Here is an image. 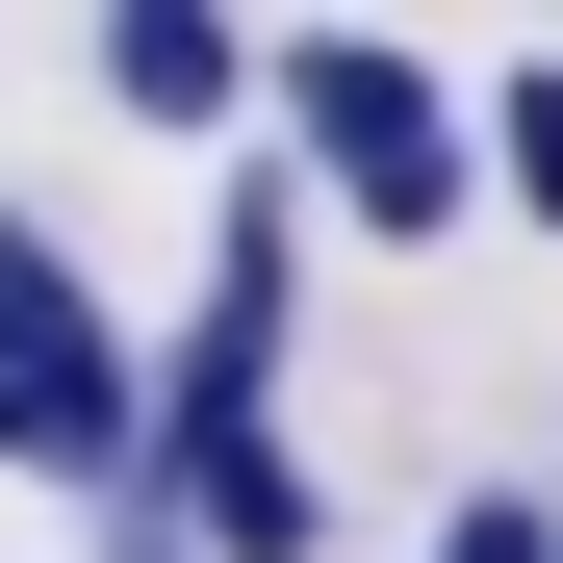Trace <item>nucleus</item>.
Here are the masks:
<instances>
[{"label": "nucleus", "mask_w": 563, "mask_h": 563, "mask_svg": "<svg viewBox=\"0 0 563 563\" xmlns=\"http://www.w3.org/2000/svg\"><path fill=\"white\" fill-rule=\"evenodd\" d=\"M282 103H308V179H333L358 231H461V206H487L461 77H435V52H385V26H308V52H282Z\"/></svg>", "instance_id": "obj_1"}, {"label": "nucleus", "mask_w": 563, "mask_h": 563, "mask_svg": "<svg viewBox=\"0 0 563 563\" xmlns=\"http://www.w3.org/2000/svg\"><path fill=\"white\" fill-rule=\"evenodd\" d=\"M0 461H77V487H154V410H129L103 308H77L52 206H0Z\"/></svg>", "instance_id": "obj_2"}, {"label": "nucleus", "mask_w": 563, "mask_h": 563, "mask_svg": "<svg viewBox=\"0 0 563 563\" xmlns=\"http://www.w3.org/2000/svg\"><path fill=\"white\" fill-rule=\"evenodd\" d=\"M282 179H231V231H206V282H179V385H154V461H206V435H282Z\"/></svg>", "instance_id": "obj_3"}, {"label": "nucleus", "mask_w": 563, "mask_h": 563, "mask_svg": "<svg viewBox=\"0 0 563 563\" xmlns=\"http://www.w3.org/2000/svg\"><path fill=\"white\" fill-rule=\"evenodd\" d=\"M154 512H179V563H308V538H333L282 435H206V461H154Z\"/></svg>", "instance_id": "obj_4"}, {"label": "nucleus", "mask_w": 563, "mask_h": 563, "mask_svg": "<svg viewBox=\"0 0 563 563\" xmlns=\"http://www.w3.org/2000/svg\"><path fill=\"white\" fill-rule=\"evenodd\" d=\"M103 103H129V129H231V103H256V52L206 26V0H103Z\"/></svg>", "instance_id": "obj_5"}, {"label": "nucleus", "mask_w": 563, "mask_h": 563, "mask_svg": "<svg viewBox=\"0 0 563 563\" xmlns=\"http://www.w3.org/2000/svg\"><path fill=\"white\" fill-rule=\"evenodd\" d=\"M487 103H512V129H487V179H512V206L563 231V77H487Z\"/></svg>", "instance_id": "obj_6"}, {"label": "nucleus", "mask_w": 563, "mask_h": 563, "mask_svg": "<svg viewBox=\"0 0 563 563\" xmlns=\"http://www.w3.org/2000/svg\"><path fill=\"white\" fill-rule=\"evenodd\" d=\"M435 563H563V512H538V487H461V538H435Z\"/></svg>", "instance_id": "obj_7"}]
</instances>
